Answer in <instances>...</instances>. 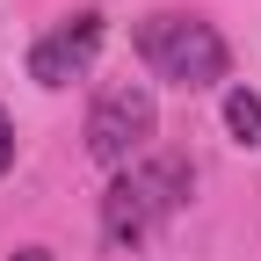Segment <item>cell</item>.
Instances as JSON below:
<instances>
[{"instance_id":"5b68a950","label":"cell","mask_w":261,"mask_h":261,"mask_svg":"<svg viewBox=\"0 0 261 261\" xmlns=\"http://www.w3.org/2000/svg\"><path fill=\"white\" fill-rule=\"evenodd\" d=\"M225 130H232V145L261 152V94L254 87H225Z\"/></svg>"},{"instance_id":"3957f363","label":"cell","mask_w":261,"mask_h":261,"mask_svg":"<svg viewBox=\"0 0 261 261\" xmlns=\"http://www.w3.org/2000/svg\"><path fill=\"white\" fill-rule=\"evenodd\" d=\"M152 130H160L152 87H145V80H109L102 94H94V109H87V152L102 160L109 174H123L130 160H145Z\"/></svg>"},{"instance_id":"52a82bcc","label":"cell","mask_w":261,"mask_h":261,"mask_svg":"<svg viewBox=\"0 0 261 261\" xmlns=\"http://www.w3.org/2000/svg\"><path fill=\"white\" fill-rule=\"evenodd\" d=\"M8 261H58V254H51V247H15Z\"/></svg>"},{"instance_id":"7a4b0ae2","label":"cell","mask_w":261,"mask_h":261,"mask_svg":"<svg viewBox=\"0 0 261 261\" xmlns=\"http://www.w3.org/2000/svg\"><path fill=\"white\" fill-rule=\"evenodd\" d=\"M130 44H138V58H145L152 80H167V87H181V94L225 87V73H232V44L218 37V22L189 15V8H152V15H138V22H130Z\"/></svg>"},{"instance_id":"277c9868","label":"cell","mask_w":261,"mask_h":261,"mask_svg":"<svg viewBox=\"0 0 261 261\" xmlns=\"http://www.w3.org/2000/svg\"><path fill=\"white\" fill-rule=\"evenodd\" d=\"M102 37H109L102 8H73L65 22H51L44 37L29 44V80H37V87H73V80H87V65L102 58Z\"/></svg>"},{"instance_id":"8992f818","label":"cell","mask_w":261,"mask_h":261,"mask_svg":"<svg viewBox=\"0 0 261 261\" xmlns=\"http://www.w3.org/2000/svg\"><path fill=\"white\" fill-rule=\"evenodd\" d=\"M15 167V123H8V109H0V174Z\"/></svg>"},{"instance_id":"6da1fadb","label":"cell","mask_w":261,"mask_h":261,"mask_svg":"<svg viewBox=\"0 0 261 261\" xmlns=\"http://www.w3.org/2000/svg\"><path fill=\"white\" fill-rule=\"evenodd\" d=\"M189 189H196V167L181 152H145V160H130L123 174H109L102 189V247L109 254H130V247H145L160 225H167L181 203H189Z\"/></svg>"}]
</instances>
